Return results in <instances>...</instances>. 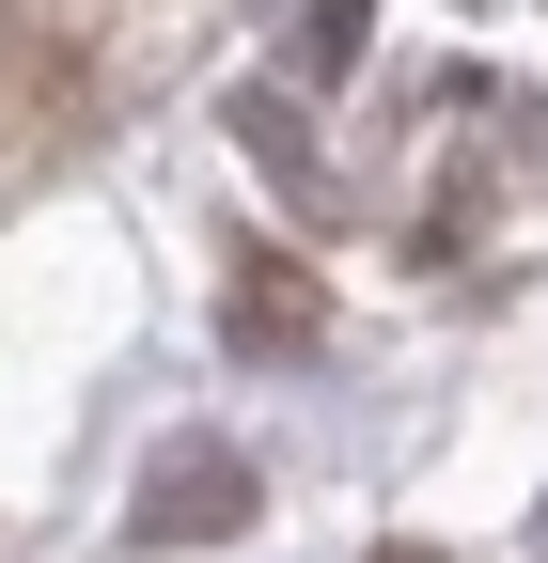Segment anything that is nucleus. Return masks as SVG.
I'll list each match as a JSON object with an SVG mask.
<instances>
[{
	"label": "nucleus",
	"mask_w": 548,
	"mask_h": 563,
	"mask_svg": "<svg viewBox=\"0 0 548 563\" xmlns=\"http://www.w3.org/2000/svg\"><path fill=\"white\" fill-rule=\"evenodd\" d=\"M142 532H173V548H220V532H251V470H235V454H173V470L142 485Z\"/></svg>",
	"instance_id": "obj_1"
},
{
	"label": "nucleus",
	"mask_w": 548,
	"mask_h": 563,
	"mask_svg": "<svg viewBox=\"0 0 548 563\" xmlns=\"http://www.w3.org/2000/svg\"><path fill=\"white\" fill-rule=\"evenodd\" d=\"M298 63H329V79H346V63H361V0H314V32H298Z\"/></svg>",
	"instance_id": "obj_3"
},
{
	"label": "nucleus",
	"mask_w": 548,
	"mask_h": 563,
	"mask_svg": "<svg viewBox=\"0 0 548 563\" xmlns=\"http://www.w3.org/2000/svg\"><path fill=\"white\" fill-rule=\"evenodd\" d=\"M298 329H314V298H298L283 266H251L235 282V344H298Z\"/></svg>",
	"instance_id": "obj_2"
}]
</instances>
